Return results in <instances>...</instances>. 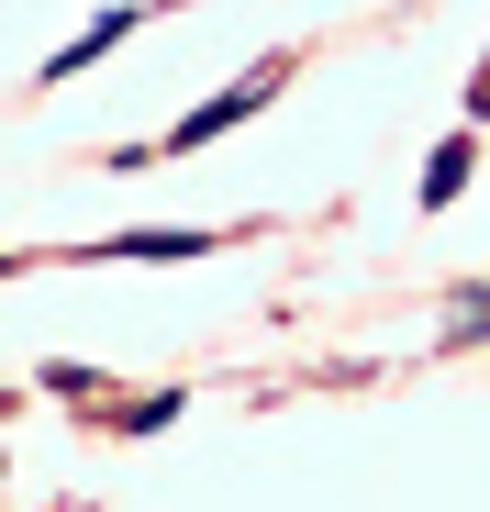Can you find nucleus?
Here are the masks:
<instances>
[{
	"mask_svg": "<svg viewBox=\"0 0 490 512\" xmlns=\"http://www.w3.org/2000/svg\"><path fill=\"white\" fill-rule=\"evenodd\" d=\"M279 78H290V56H279V67H245V78H223V90H212L201 112H179L168 134H156V156H201L212 134H234V123H257V112H268V90H279Z\"/></svg>",
	"mask_w": 490,
	"mask_h": 512,
	"instance_id": "1",
	"label": "nucleus"
},
{
	"mask_svg": "<svg viewBox=\"0 0 490 512\" xmlns=\"http://www.w3.org/2000/svg\"><path fill=\"white\" fill-rule=\"evenodd\" d=\"M134 23H145V0H112V12H101L90 34H67V45L45 56V90H67V78H78V67H101V56H112V45H123Z\"/></svg>",
	"mask_w": 490,
	"mask_h": 512,
	"instance_id": "2",
	"label": "nucleus"
},
{
	"mask_svg": "<svg viewBox=\"0 0 490 512\" xmlns=\"http://www.w3.org/2000/svg\"><path fill=\"white\" fill-rule=\"evenodd\" d=\"M468 167H479V134H446V145L424 156V212H446V201L468 190Z\"/></svg>",
	"mask_w": 490,
	"mask_h": 512,
	"instance_id": "3",
	"label": "nucleus"
},
{
	"mask_svg": "<svg viewBox=\"0 0 490 512\" xmlns=\"http://www.w3.org/2000/svg\"><path fill=\"white\" fill-rule=\"evenodd\" d=\"M223 234H112V245H90V256H212Z\"/></svg>",
	"mask_w": 490,
	"mask_h": 512,
	"instance_id": "4",
	"label": "nucleus"
},
{
	"mask_svg": "<svg viewBox=\"0 0 490 512\" xmlns=\"http://www.w3.org/2000/svg\"><path fill=\"white\" fill-rule=\"evenodd\" d=\"M112 423H123V435H156V423H179V390H156V401H123Z\"/></svg>",
	"mask_w": 490,
	"mask_h": 512,
	"instance_id": "5",
	"label": "nucleus"
},
{
	"mask_svg": "<svg viewBox=\"0 0 490 512\" xmlns=\"http://www.w3.org/2000/svg\"><path fill=\"white\" fill-rule=\"evenodd\" d=\"M446 346H490V290H468V301H457V323H446Z\"/></svg>",
	"mask_w": 490,
	"mask_h": 512,
	"instance_id": "6",
	"label": "nucleus"
},
{
	"mask_svg": "<svg viewBox=\"0 0 490 512\" xmlns=\"http://www.w3.org/2000/svg\"><path fill=\"white\" fill-rule=\"evenodd\" d=\"M45 390H56V401H90V390H101V368H78V357H56V368H45Z\"/></svg>",
	"mask_w": 490,
	"mask_h": 512,
	"instance_id": "7",
	"label": "nucleus"
},
{
	"mask_svg": "<svg viewBox=\"0 0 490 512\" xmlns=\"http://www.w3.org/2000/svg\"><path fill=\"white\" fill-rule=\"evenodd\" d=\"M468 123H490V56H479V78H468Z\"/></svg>",
	"mask_w": 490,
	"mask_h": 512,
	"instance_id": "8",
	"label": "nucleus"
},
{
	"mask_svg": "<svg viewBox=\"0 0 490 512\" xmlns=\"http://www.w3.org/2000/svg\"><path fill=\"white\" fill-rule=\"evenodd\" d=\"M0 479H12V457H0Z\"/></svg>",
	"mask_w": 490,
	"mask_h": 512,
	"instance_id": "9",
	"label": "nucleus"
}]
</instances>
